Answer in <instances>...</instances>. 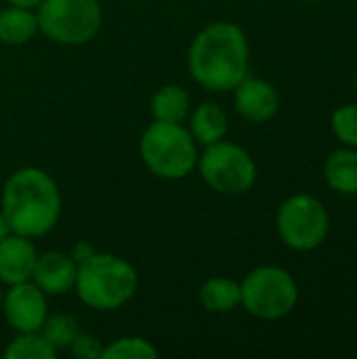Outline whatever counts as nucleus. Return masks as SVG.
I'll use <instances>...</instances> for the list:
<instances>
[{
    "label": "nucleus",
    "instance_id": "nucleus-1",
    "mask_svg": "<svg viewBox=\"0 0 357 359\" xmlns=\"http://www.w3.org/2000/svg\"><path fill=\"white\" fill-rule=\"evenodd\" d=\"M189 72L208 90H234L248 74L246 34L229 21L206 25L189 46Z\"/></svg>",
    "mask_w": 357,
    "mask_h": 359
},
{
    "label": "nucleus",
    "instance_id": "nucleus-2",
    "mask_svg": "<svg viewBox=\"0 0 357 359\" xmlns=\"http://www.w3.org/2000/svg\"><path fill=\"white\" fill-rule=\"evenodd\" d=\"M2 215L11 233L40 238L48 233L61 215V194L57 183L42 168L15 170L2 191Z\"/></svg>",
    "mask_w": 357,
    "mask_h": 359
},
{
    "label": "nucleus",
    "instance_id": "nucleus-3",
    "mask_svg": "<svg viewBox=\"0 0 357 359\" xmlns=\"http://www.w3.org/2000/svg\"><path fill=\"white\" fill-rule=\"evenodd\" d=\"M137 271L122 257L95 252L86 261L78 263L76 292L82 303L99 311H112L122 307L137 292Z\"/></svg>",
    "mask_w": 357,
    "mask_h": 359
},
{
    "label": "nucleus",
    "instance_id": "nucleus-4",
    "mask_svg": "<svg viewBox=\"0 0 357 359\" xmlns=\"http://www.w3.org/2000/svg\"><path fill=\"white\" fill-rule=\"evenodd\" d=\"M141 158L160 179H183L198 162L196 139L175 122L156 120L141 137Z\"/></svg>",
    "mask_w": 357,
    "mask_h": 359
},
{
    "label": "nucleus",
    "instance_id": "nucleus-5",
    "mask_svg": "<svg viewBox=\"0 0 357 359\" xmlns=\"http://www.w3.org/2000/svg\"><path fill=\"white\" fill-rule=\"evenodd\" d=\"M36 17L38 29L53 42L65 46L93 40L103 21L97 0H42Z\"/></svg>",
    "mask_w": 357,
    "mask_h": 359
},
{
    "label": "nucleus",
    "instance_id": "nucleus-6",
    "mask_svg": "<svg viewBox=\"0 0 357 359\" xmlns=\"http://www.w3.org/2000/svg\"><path fill=\"white\" fill-rule=\"evenodd\" d=\"M240 288L242 305L259 320H280L288 316L299 301L295 278L280 267H259L250 271Z\"/></svg>",
    "mask_w": 357,
    "mask_h": 359
},
{
    "label": "nucleus",
    "instance_id": "nucleus-7",
    "mask_svg": "<svg viewBox=\"0 0 357 359\" xmlns=\"http://www.w3.org/2000/svg\"><path fill=\"white\" fill-rule=\"evenodd\" d=\"M200 175L210 189L240 196L255 185L257 166L250 154L240 145L217 141L206 145V151L200 156Z\"/></svg>",
    "mask_w": 357,
    "mask_h": 359
},
{
    "label": "nucleus",
    "instance_id": "nucleus-8",
    "mask_svg": "<svg viewBox=\"0 0 357 359\" xmlns=\"http://www.w3.org/2000/svg\"><path fill=\"white\" fill-rule=\"evenodd\" d=\"M330 229V217L326 206L309 196L299 194L288 198L278 212V233L282 242L299 252L318 248Z\"/></svg>",
    "mask_w": 357,
    "mask_h": 359
},
{
    "label": "nucleus",
    "instance_id": "nucleus-9",
    "mask_svg": "<svg viewBox=\"0 0 357 359\" xmlns=\"http://www.w3.org/2000/svg\"><path fill=\"white\" fill-rule=\"evenodd\" d=\"M8 326L17 332H38L46 322V299L34 282L13 284L2 299Z\"/></svg>",
    "mask_w": 357,
    "mask_h": 359
},
{
    "label": "nucleus",
    "instance_id": "nucleus-10",
    "mask_svg": "<svg viewBox=\"0 0 357 359\" xmlns=\"http://www.w3.org/2000/svg\"><path fill=\"white\" fill-rule=\"evenodd\" d=\"M236 109L238 114L252 122V124H261L271 120L278 109H280V95L278 90L261 80V78H244L236 88Z\"/></svg>",
    "mask_w": 357,
    "mask_h": 359
},
{
    "label": "nucleus",
    "instance_id": "nucleus-11",
    "mask_svg": "<svg viewBox=\"0 0 357 359\" xmlns=\"http://www.w3.org/2000/svg\"><path fill=\"white\" fill-rule=\"evenodd\" d=\"M78 265L65 252H46L36 259L32 282L44 294H63L76 284Z\"/></svg>",
    "mask_w": 357,
    "mask_h": 359
},
{
    "label": "nucleus",
    "instance_id": "nucleus-12",
    "mask_svg": "<svg viewBox=\"0 0 357 359\" xmlns=\"http://www.w3.org/2000/svg\"><path fill=\"white\" fill-rule=\"evenodd\" d=\"M36 248L29 238L11 233L0 242V282L2 284H21L32 280L36 265Z\"/></svg>",
    "mask_w": 357,
    "mask_h": 359
},
{
    "label": "nucleus",
    "instance_id": "nucleus-13",
    "mask_svg": "<svg viewBox=\"0 0 357 359\" xmlns=\"http://www.w3.org/2000/svg\"><path fill=\"white\" fill-rule=\"evenodd\" d=\"M227 128H229L227 114L217 103H202L200 107H196L189 120V133L202 145H213L217 141H223Z\"/></svg>",
    "mask_w": 357,
    "mask_h": 359
},
{
    "label": "nucleus",
    "instance_id": "nucleus-14",
    "mask_svg": "<svg viewBox=\"0 0 357 359\" xmlns=\"http://www.w3.org/2000/svg\"><path fill=\"white\" fill-rule=\"evenodd\" d=\"M326 183L339 194H357V151L337 149L328 156L324 164Z\"/></svg>",
    "mask_w": 357,
    "mask_h": 359
},
{
    "label": "nucleus",
    "instance_id": "nucleus-15",
    "mask_svg": "<svg viewBox=\"0 0 357 359\" xmlns=\"http://www.w3.org/2000/svg\"><path fill=\"white\" fill-rule=\"evenodd\" d=\"M38 32V17L32 8L8 6L0 11V42L4 44H25Z\"/></svg>",
    "mask_w": 357,
    "mask_h": 359
},
{
    "label": "nucleus",
    "instance_id": "nucleus-16",
    "mask_svg": "<svg viewBox=\"0 0 357 359\" xmlns=\"http://www.w3.org/2000/svg\"><path fill=\"white\" fill-rule=\"evenodd\" d=\"M200 303L210 313H227L242 303V288L229 278H210L200 288Z\"/></svg>",
    "mask_w": 357,
    "mask_h": 359
},
{
    "label": "nucleus",
    "instance_id": "nucleus-17",
    "mask_svg": "<svg viewBox=\"0 0 357 359\" xmlns=\"http://www.w3.org/2000/svg\"><path fill=\"white\" fill-rule=\"evenodd\" d=\"M151 114L160 122L181 124L189 114V95L183 86H162L151 99Z\"/></svg>",
    "mask_w": 357,
    "mask_h": 359
},
{
    "label": "nucleus",
    "instance_id": "nucleus-18",
    "mask_svg": "<svg viewBox=\"0 0 357 359\" xmlns=\"http://www.w3.org/2000/svg\"><path fill=\"white\" fill-rule=\"evenodd\" d=\"M57 349L38 332H19L4 351L6 359H53Z\"/></svg>",
    "mask_w": 357,
    "mask_h": 359
},
{
    "label": "nucleus",
    "instance_id": "nucleus-19",
    "mask_svg": "<svg viewBox=\"0 0 357 359\" xmlns=\"http://www.w3.org/2000/svg\"><path fill=\"white\" fill-rule=\"evenodd\" d=\"M105 359H156L158 351L156 347L139 337H124L114 341L109 347L103 349Z\"/></svg>",
    "mask_w": 357,
    "mask_h": 359
},
{
    "label": "nucleus",
    "instance_id": "nucleus-20",
    "mask_svg": "<svg viewBox=\"0 0 357 359\" xmlns=\"http://www.w3.org/2000/svg\"><path fill=\"white\" fill-rule=\"evenodd\" d=\"M78 322L72 316H55V318H46L44 326H42V334L44 339L59 351V349H69L76 334H78Z\"/></svg>",
    "mask_w": 357,
    "mask_h": 359
},
{
    "label": "nucleus",
    "instance_id": "nucleus-21",
    "mask_svg": "<svg viewBox=\"0 0 357 359\" xmlns=\"http://www.w3.org/2000/svg\"><path fill=\"white\" fill-rule=\"evenodd\" d=\"M332 133L339 141H343L349 147H357V105H341L335 109L330 120Z\"/></svg>",
    "mask_w": 357,
    "mask_h": 359
},
{
    "label": "nucleus",
    "instance_id": "nucleus-22",
    "mask_svg": "<svg viewBox=\"0 0 357 359\" xmlns=\"http://www.w3.org/2000/svg\"><path fill=\"white\" fill-rule=\"evenodd\" d=\"M72 355L78 359H99L103 358V345L95 334L88 332H78L72 347H69Z\"/></svg>",
    "mask_w": 357,
    "mask_h": 359
},
{
    "label": "nucleus",
    "instance_id": "nucleus-23",
    "mask_svg": "<svg viewBox=\"0 0 357 359\" xmlns=\"http://www.w3.org/2000/svg\"><path fill=\"white\" fill-rule=\"evenodd\" d=\"M90 255H95V248L90 244H86V242H78L74 246V250H72V259L76 261V265L82 263V261H86Z\"/></svg>",
    "mask_w": 357,
    "mask_h": 359
},
{
    "label": "nucleus",
    "instance_id": "nucleus-24",
    "mask_svg": "<svg viewBox=\"0 0 357 359\" xmlns=\"http://www.w3.org/2000/svg\"><path fill=\"white\" fill-rule=\"evenodd\" d=\"M13 6H23V8H34V6H40L42 0H8Z\"/></svg>",
    "mask_w": 357,
    "mask_h": 359
},
{
    "label": "nucleus",
    "instance_id": "nucleus-25",
    "mask_svg": "<svg viewBox=\"0 0 357 359\" xmlns=\"http://www.w3.org/2000/svg\"><path fill=\"white\" fill-rule=\"evenodd\" d=\"M6 236H11V227H8V223H6V219H4V215H2V210H0V242H2Z\"/></svg>",
    "mask_w": 357,
    "mask_h": 359
},
{
    "label": "nucleus",
    "instance_id": "nucleus-26",
    "mask_svg": "<svg viewBox=\"0 0 357 359\" xmlns=\"http://www.w3.org/2000/svg\"><path fill=\"white\" fill-rule=\"evenodd\" d=\"M0 305H2V290H0Z\"/></svg>",
    "mask_w": 357,
    "mask_h": 359
},
{
    "label": "nucleus",
    "instance_id": "nucleus-27",
    "mask_svg": "<svg viewBox=\"0 0 357 359\" xmlns=\"http://www.w3.org/2000/svg\"><path fill=\"white\" fill-rule=\"evenodd\" d=\"M309 2H320V0H309Z\"/></svg>",
    "mask_w": 357,
    "mask_h": 359
},
{
    "label": "nucleus",
    "instance_id": "nucleus-28",
    "mask_svg": "<svg viewBox=\"0 0 357 359\" xmlns=\"http://www.w3.org/2000/svg\"><path fill=\"white\" fill-rule=\"evenodd\" d=\"M356 88H357V76H356Z\"/></svg>",
    "mask_w": 357,
    "mask_h": 359
},
{
    "label": "nucleus",
    "instance_id": "nucleus-29",
    "mask_svg": "<svg viewBox=\"0 0 357 359\" xmlns=\"http://www.w3.org/2000/svg\"><path fill=\"white\" fill-rule=\"evenodd\" d=\"M356 2H357V0H356Z\"/></svg>",
    "mask_w": 357,
    "mask_h": 359
}]
</instances>
